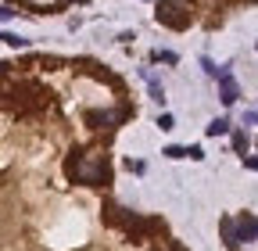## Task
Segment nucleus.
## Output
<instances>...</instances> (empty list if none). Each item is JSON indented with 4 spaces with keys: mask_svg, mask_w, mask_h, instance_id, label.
<instances>
[{
    "mask_svg": "<svg viewBox=\"0 0 258 251\" xmlns=\"http://www.w3.org/2000/svg\"><path fill=\"white\" fill-rule=\"evenodd\" d=\"M76 158L69 162V176H76V183H86V186H104L111 179L108 172V162L97 158V154H90V158H83L79 151H72Z\"/></svg>",
    "mask_w": 258,
    "mask_h": 251,
    "instance_id": "1",
    "label": "nucleus"
},
{
    "mask_svg": "<svg viewBox=\"0 0 258 251\" xmlns=\"http://www.w3.org/2000/svg\"><path fill=\"white\" fill-rule=\"evenodd\" d=\"M154 18H158L161 25L176 29V33H183V29L194 22V15H190V4H186V0H158Z\"/></svg>",
    "mask_w": 258,
    "mask_h": 251,
    "instance_id": "2",
    "label": "nucleus"
},
{
    "mask_svg": "<svg viewBox=\"0 0 258 251\" xmlns=\"http://www.w3.org/2000/svg\"><path fill=\"white\" fill-rule=\"evenodd\" d=\"M125 115L122 111H86V126L90 130H111V126H118Z\"/></svg>",
    "mask_w": 258,
    "mask_h": 251,
    "instance_id": "3",
    "label": "nucleus"
},
{
    "mask_svg": "<svg viewBox=\"0 0 258 251\" xmlns=\"http://www.w3.org/2000/svg\"><path fill=\"white\" fill-rule=\"evenodd\" d=\"M219 93H222V104H237V97H240L237 79L230 69H219Z\"/></svg>",
    "mask_w": 258,
    "mask_h": 251,
    "instance_id": "4",
    "label": "nucleus"
},
{
    "mask_svg": "<svg viewBox=\"0 0 258 251\" xmlns=\"http://www.w3.org/2000/svg\"><path fill=\"white\" fill-rule=\"evenodd\" d=\"M233 226H237V240H240V244H244V240H258V219H254V215L244 212Z\"/></svg>",
    "mask_w": 258,
    "mask_h": 251,
    "instance_id": "5",
    "label": "nucleus"
},
{
    "mask_svg": "<svg viewBox=\"0 0 258 251\" xmlns=\"http://www.w3.org/2000/svg\"><path fill=\"white\" fill-rule=\"evenodd\" d=\"M226 133H230V122H226V118L208 122V137H226Z\"/></svg>",
    "mask_w": 258,
    "mask_h": 251,
    "instance_id": "6",
    "label": "nucleus"
},
{
    "mask_svg": "<svg viewBox=\"0 0 258 251\" xmlns=\"http://www.w3.org/2000/svg\"><path fill=\"white\" fill-rule=\"evenodd\" d=\"M222 237H226V244H230V247L240 244V240H237V226L230 223V219H222Z\"/></svg>",
    "mask_w": 258,
    "mask_h": 251,
    "instance_id": "7",
    "label": "nucleus"
},
{
    "mask_svg": "<svg viewBox=\"0 0 258 251\" xmlns=\"http://www.w3.org/2000/svg\"><path fill=\"white\" fill-rule=\"evenodd\" d=\"M165 158H190V147H165Z\"/></svg>",
    "mask_w": 258,
    "mask_h": 251,
    "instance_id": "8",
    "label": "nucleus"
},
{
    "mask_svg": "<svg viewBox=\"0 0 258 251\" xmlns=\"http://www.w3.org/2000/svg\"><path fill=\"white\" fill-rule=\"evenodd\" d=\"M151 57H154V61H165V65H176V54H172V50H154Z\"/></svg>",
    "mask_w": 258,
    "mask_h": 251,
    "instance_id": "9",
    "label": "nucleus"
},
{
    "mask_svg": "<svg viewBox=\"0 0 258 251\" xmlns=\"http://www.w3.org/2000/svg\"><path fill=\"white\" fill-rule=\"evenodd\" d=\"M0 40H4V43H11V47H29V40H22V36H11V33H0Z\"/></svg>",
    "mask_w": 258,
    "mask_h": 251,
    "instance_id": "10",
    "label": "nucleus"
},
{
    "mask_svg": "<svg viewBox=\"0 0 258 251\" xmlns=\"http://www.w3.org/2000/svg\"><path fill=\"white\" fill-rule=\"evenodd\" d=\"M201 69H205L208 76H215V79H219V65H215V61H212V57H201Z\"/></svg>",
    "mask_w": 258,
    "mask_h": 251,
    "instance_id": "11",
    "label": "nucleus"
},
{
    "mask_svg": "<svg viewBox=\"0 0 258 251\" xmlns=\"http://www.w3.org/2000/svg\"><path fill=\"white\" fill-rule=\"evenodd\" d=\"M233 147L244 154V151H247V137H244V133H233Z\"/></svg>",
    "mask_w": 258,
    "mask_h": 251,
    "instance_id": "12",
    "label": "nucleus"
},
{
    "mask_svg": "<svg viewBox=\"0 0 258 251\" xmlns=\"http://www.w3.org/2000/svg\"><path fill=\"white\" fill-rule=\"evenodd\" d=\"M158 126H161V130H176V122H172V115H158Z\"/></svg>",
    "mask_w": 258,
    "mask_h": 251,
    "instance_id": "13",
    "label": "nucleus"
},
{
    "mask_svg": "<svg viewBox=\"0 0 258 251\" xmlns=\"http://www.w3.org/2000/svg\"><path fill=\"white\" fill-rule=\"evenodd\" d=\"M244 122H251V126H258V111H247V115H244Z\"/></svg>",
    "mask_w": 258,
    "mask_h": 251,
    "instance_id": "14",
    "label": "nucleus"
},
{
    "mask_svg": "<svg viewBox=\"0 0 258 251\" xmlns=\"http://www.w3.org/2000/svg\"><path fill=\"white\" fill-rule=\"evenodd\" d=\"M244 165H247V169H254V172H258V158H244Z\"/></svg>",
    "mask_w": 258,
    "mask_h": 251,
    "instance_id": "15",
    "label": "nucleus"
},
{
    "mask_svg": "<svg viewBox=\"0 0 258 251\" xmlns=\"http://www.w3.org/2000/svg\"><path fill=\"white\" fill-rule=\"evenodd\" d=\"M251 4H258V0H251Z\"/></svg>",
    "mask_w": 258,
    "mask_h": 251,
    "instance_id": "16",
    "label": "nucleus"
}]
</instances>
